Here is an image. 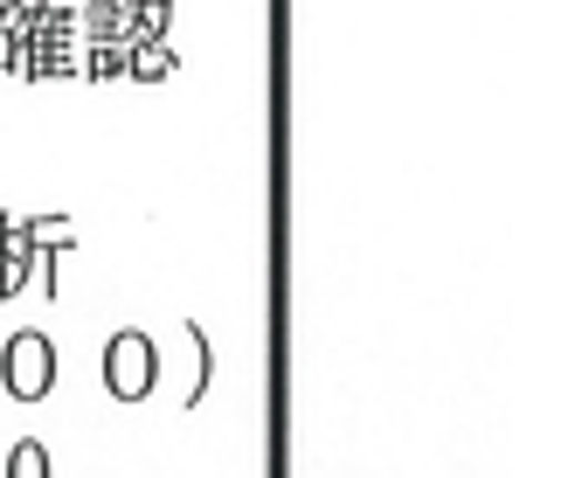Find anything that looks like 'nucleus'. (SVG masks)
<instances>
[{
  "instance_id": "nucleus-1",
  "label": "nucleus",
  "mask_w": 568,
  "mask_h": 478,
  "mask_svg": "<svg viewBox=\"0 0 568 478\" xmlns=\"http://www.w3.org/2000/svg\"><path fill=\"white\" fill-rule=\"evenodd\" d=\"M55 375H63V360H55V340L42 326H14L8 340H0V388H8L14 403H49Z\"/></svg>"
},
{
  "instance_id": "nucleus-2",
  "label": "nucleus",
  "mask_w": 568,
  "mask_h": 478,
  "mask_svg": "<svg viewBox=\"0 0 568 478\" xmlns=\"http://www.w3.org/2000/svg\"><path fill=\"white\" fill-rule=\"evenodd\" d=\"M98 368H104V396H111V403H146L153 388H160V347H153V333L119 326V333L104 340Z\"/></svg>"
},
{
  "instance_id": "nucleus-3",
  "label": "nucleus",
  "mask_w": 568,
  "mask_h": 478,
  "mask_svg": "<svg viewBox=\"0 0 568 478\" xmlns=\"http://www.w3.org/2000/svg\"><path fill=\"white\" fill-rule=\"evenodd\" d=\"M63 222H70V215H28V222H14L8 209H0V298H21V285L36 277L42 236L63 230Z\"/></svg>"
},
{
  "instance_id": "nucleus-4",
  "label": "nucleus",
  "mask_w": 568,
  "mask_h": 478,
  "mask_svg": "<svg viewBox=\"0 0 568 478\" xmlns=\"http://www.w3.org/2000/svg\"><path fill=\"white\" fill-rule=\"evenodd\" d=\"M181 333H187V347H194V382H187L181 409H202V396L215 388V340H209V326H202V319H187Z\"/></svg>"
},
{
  "instance_id": "nucleus-5",
  "label": "nucleus",
  "mask_w": 568,
  "mask_h": 478,
  "mask_svg": "<svg viewBox=\"0 0 568 478\" xmlns=\"http://www.w3.org/2000/svg\"><path fill=\"white\" fill-rule=\"evenodd\" d=\"M28 14H36V0H0V83H8V77H14V63H21Z\"/></svg>"
},
{
  "instance_id": "nucleus-6",
  "label": "nucleus",
  "mask_w": 568,
  "mask_h": 478,
  "mask_svg": "<svg viewBox=\"0 0 568 478\" xmlns=\"http://www.w3.org/2000/svg\"><path fill=\"white\" fill-rule=\"evenodd\" d=\"M166 21H174V0H132L125 42H132V49H146V42H166Z\"/></svg>"
},
{
  "instance_id": "nucleus-7",
  "label": "nucleus",
  "mask_w": 568,
  "mask_h": 478,
  "mask_svg": "<svg viewBox=\"0 0 568 478\" xmlns=\"http://www.w3.org/2000/svg\"><path fill=\"white\" fill-rule=\"evenodd\" d=\"M0 478H49V444L42 437H14L0 451Z\"/></svg>"
},
{
  "instance_id": "nucleus-8",
  "label": "nucleus",
  "mask_w": 568,
  "mask_h": 478,
  "mask_svg": "<svg viewBox=\"0 0 568 478\" xmlns=\"http://www.w3.org/2000/svg\"><path fill=\"white\" fill-rule=\"evenodd\" d=\"M91 83H119L125 77V42H83V63H77Z\"/></svg>"
}]
</instances>
